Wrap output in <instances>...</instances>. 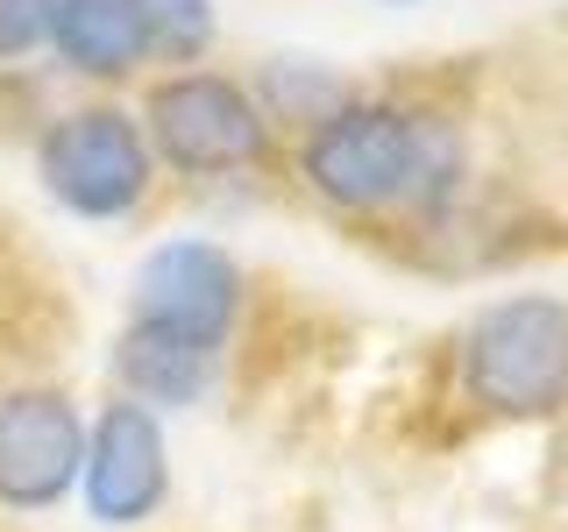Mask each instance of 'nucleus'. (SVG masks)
<instances>
[{
  "label": "nucleus",
  "instance_id": "obj_1",
  "mask_svg": "<svg viewBox=\"0 0 568 532\" xmlns=\"http://www.w3.org/2000/svg\"><path fill=\"white\" fill-rule=\"evenodd\" d=\"M462 171H469V156H462L455 121L419 114L390 93H355L320 129L298 135V177L334 213H390V206L440 213L455 200Z\"/></svg>",
  "mask_w": 568,
  "mask_h": 532
},
{
  "label": "nucleus",
  "instance_id": "obj_2",
  "mask_svg": "<svg viewBox=\"0 0 568 532\" xmlns=\"http://www.w3.org/2000/svg\"><path fill=\"white\" fill-rule=\"evenodd\" d=\"M142 135H150V156L178 177H242V171H271L277 156V129L256 106V93L206 64L150 79Z\"/></svg>",
  "mask_w": 568,
  "mask_h": 532
},
{
  "label": "nucleus",
  "instance_id": "obj_3",
  "mask_svg": "<svg viewBox=\"0 0 568 532\" xmlns=\"http://www.w3.org/2000/svg\"><path fill=\"white\" fill-rule=\"evenodd\" d=\"M462 390L490 419H555L568 405V298H497L462 334Z\"/></svg>",
  "mask_w": 568,
  "mask_h": 532
},
{
  "label": "nucleus",
  "instance_id": "obj_4",
  "mask_svg": "<svg viewBox=\"0 0 568 532\" xmlns=\"http://www.w3.org/2000/svg\"><path fill=\"white\" fill-rule=\"evenodd\" d=\"M36 177L79 221H129L156 185V156L142 135V114L114 100H85L43 121L36 135Z\"/></svg>",
  "mask_w": 568,
  "mask_h": 532
},
{
  "label": "nucleus",
  "instance_id": "obj_5",
  "mask_svg": "<svg viewBox=\"0 0 568 532\" xmlns=\"http://www.w3.org/2000/svg\"><path fill=\"white\" fill-rule=\"evenodd\" d=\"M242 298H248V277H242V263L227 256L221 242L178 235V242H156L150 256L135 263L129 319H142V327H171V334H185V341L221 355L227 334H235V319H242Z\"/></svg>",
  "mask_w": 568,
  "mask_h": 532
},
{
  "label": "nucleus",
  "instance_id": "obj_6",
  "mask_svg": "<svg viewBox=\"0 0 568 532\" xmlns=\"http://www.w3.org/2000/svg\"><path fill=\"white\" fill-rule=\"evenodd\" d=\"M85 412L58 383L0 390V511H50L79 490Z\"/></svg>",
  "mask_w": 568,
  "mask_h": 532
},
{
  "label": "nucleus",
  "instance_id": "obj_7",
  "mask_svg": "<svg viewBox=\"0 0 568 532\" xmlns=\"http://www.w3.org/2000/svg\"><path fill=\"white\" fill-rule=\"evenodd\" d=\"M79 497L100 525H142L171 497V440L164 419L135 398H106L100 419L85 426V469Z\"/></svg>",
  "mask_w": 568,
  "mask_h": 532
},
{
  "label": "nucleus",
  "instance_id": "obj_8",
  "mask_svg": "<svg viewBox=\"0 0 568 532\" xmlns=\"http://www.w3.org/2000/svg\"><path fill=\"white\" fill-rule=\"evenodd\" d=\"M50 50L71 79L121 85L150 64V14H142V0H58Z\"/></svg>",
  "mask_w": 568,
  "mask_h": 532
},
{
  "label": "nucleus",
  "instance_id": "obj_9",
  "mask_svg": "<svg viewBox=\"0 0 568 532\" xmlns=\"http://www.w3.org/2000/svg\"><path fill=\"white\" fill-rule=\"evenodd\" d=\"M114 377H121V398L150 405V412H178V405H200L206 383H213V348L185 341L171 327H142L129 319L114 341Z\"/></svg>",
  "mask_w": 568,
  "mask_h": 532
},
{
  "label": "nucleus",
  "instance_id": "obj_10",
  "mask_svg": "<svg viewBox=\"0 0 568 532\" xmlns=\"http://www.w3.org/2000/svg\"><path fill=\"white\" fill-rule=\"evenodd\" d=\"M256 93V106L271 114V129H320V121L334 114V106H348L355 100V85L348 79H334V71H320L306 58H277V64H263V79L248 85Z\"/></svg>",
  "mask_w": 568,
  "mask_h": 532
},
{
  "label": "nucleus",
  "instance_id": "obj_11",
  "mask_svg": "<svg viewBox=\"0 0 568 532\" xmlns=\"http://www.w3.org/2000/svg\"><path fill=\"white\" fill-rule=\"evenodd\" d=\"M142 14H150V58L164 64H200L213 50V0H142Z\"/></svg>",
  "mask_w": 568,
  "mask_h": 532
},
{
  "label": "nucleus",
  "instance_id": "obj_12",
  "mask_svg": "<svg viewBox=\"0 0 568 532\" xmlns=\"http://www.w3.org/2000/svg\"><path fill=\"white\" fill-rule=\"evenodd\" d=\"M50 35H58V0H0V64L50 50Z\"/></svg>",
  "mask_w": 568,
  "mask_h": 532
},
{
  "label": "nucleus",
  "instance_id": "obj_13",
  "mask_svg": "<svg viewBox=\"0 0 568 532\" xmlns=\"http://www.w3.org/2000/svg\"><path fill=\"white\" fill-rule=\"evenodd\" d=\"M384 8H413V0H384Z\"/></svg>",
  "mask_w": 568,
  "mask_h": 532
}]
</instances>
